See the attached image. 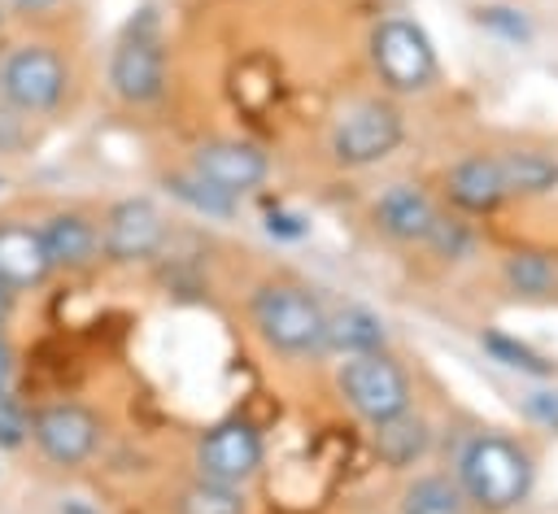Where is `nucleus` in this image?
Returning <instances> with one entry per match:
<instances>
[{
    "label": "nucleus",
    "mask_w": 558,
    "mask_h": 514,
    "mask_svg": "<svg viewBox=\"0 0 558 514\" xmlns=\"http://www.w3.org/2000/svg\"><path fill=\"white\" fill-rule=\"evenodd\" d=\"M506 279L514 292H527V296H545V292H558V266L541 253H514L506 257Z\"/></svg>",
    "instance_id": "obj_22"
},
{
    "label": "nucleus",
    "mask_w": 558,
    "mask_h": 514,
    "mask_svg": "<svg viewBox=\"0 0 558 514\" xmlns=\"http://www.w3.org/2000/svg\"><path fill=\"white\" fill-rule=\"evenodd\" d=\"M57 4H65V0H0V9H9L17 17H39V13H52Z\"/></svg>",
    "instance_id": "obj_28"
},
{
    "label": "nucleus",
    "mask_w": 558,
    "mask_h": 514,
    "mask_svg": "<svg viewBox=\"0 0 558 514\" xmlns=\"http://www.w3.org/2000/svg\"><path fill=\"white\" fill-rule=\"evenodd\" d=\"M26 126H31V118L0 105V152H17L26 144Z\"/></svg>",
    "instance_id": "obj_25"
},
{
    "label": "nucleus",
    "mask_w": 558,
    "mask_h": 514,
    "mask_svg": "<svg viewBox=\"0 0 558 514\" xmlns=\"http://www.w3.org/2000/svg\"><path fill=\"white\" fill-rule=\"evenodd\" d=\"M31 440L44 462L74 470L100 449V418L78 401H48L31 409Z\"/></svg>",
    "instance_id": "obj_9"
},
{
    "label": "nucleus",
    "mask_w": 558,
    "mask_h": 514,
    "mask_svg": "<svg viewBox=\"0 0 558 514\" xmlns=\"http://www.w3.org/2000/svg\"><path fill=\"white\" fill-rule=\"evenodd\" d=\"M532 479H536L532 453L519 440L501 436V431H480L458 453L453 484L462 488L466 505H475L484 514L519 510L527 501V492H532Z\"/></svg>",
    "instance_id": "obj_1"
},
{
    "label": "nucleus",
    "mask_w": 558,
    "mask_h": 514,
    "mask_svg": "<svg viewBox=\"0 0 558 514\" xmlns=\"http://www.w3.org/2000/svg\"><path fill=\"white\" fill-rule=\"evenodd\" d=\"M13 301H17V292H9L4 283H0V327L9 322V314H13Z\"/></svg>",
    "instance_id": "obj_31"
},
{
    "label": "nucleus",
    "mask_w": 558,
    "mask_h": 514,
    "mask_svg": "<svg viewBox=\"0 0 558 514\" xmlns=\"http://www.w3.org/2000/svg\"><path fill=\"white\" fill-rule=\"evenodd\" d=\"M501 13H506V9H480V17H493V22H501ZM506 30H510L514 39H523V35H527V26H523V17H519L514 9H510V17H506Z\"/></svg>",
    "instance_id": "obj_30"
},
{
    "label": "nucleus",
    "mask_w": 558,
    "mask_h": 514,
    "mask_svg": "<svg viewBox=\"0 0 558 514\" xmlns=\"http://www.w3.org/2000/svg\"><path fill=\"white\" fill-rule=\"evenodd\" d=\"M248 318H253V331L262 335V344L283 357H305V353L323 348L327 309L301 283H283V279L262 283L248 301Z\"/></svg>",
    "instance_id": "obj_3"
},
{
    "label": "nucleus",
    "mask_w": 558,
    "mask_h": 514,
    "mask_svg": "<svg viewBox=\"0 0 558 514\" xmlns=\"http://www.w3.org/2000/svg\"><path fill=\"white\" fill-rule=\"evenodd\" d=\"M401 514H466V497L449 475H418L401 492Z\"/></svg>",
    "instance_id": "obj_20"
},
{
    "label": "nucleus",
    "mask_w": 558,
    "mask_h": 514,
    "mask_svg": "<svg viewBox=\"0 0 558 514\" xmlns=\"http://www.w3.org/2000/svg\"><path fill=\"white\" fill-rule=\"evenodd\" d=\"M52 274L44 244H39V227L22 222V218H0V283L9 292H31Z\"/></svg>",
    "instance_id": "obj_13"
},
{
    "label": "nucleus",
    "mask_w": 558,
    "mask_h": 514,
    "mask_svg": "<svg viewBox=\"0 0 558 514\" xmlns=\"http://www.w3.org/2000/svg\"><path fill=\"white\" fill-rule=\"evenodd\" d=\"M480 344H484V348L493 353V362H501L506 370H519V375H549V370H554L536 348H527L523 340H510V335H501V331L480 335Z\"/></svg>",
    "instance_id": "obj_23"
},
{
    "label": "nucleus",
    "mask_w": 558,
    "mask_h": 514,
    "mask_svg": "<svg viewBox=\"0 0 558 514\" xmlns=\"http://www.w3.org/2000/svg\"><path fill=\"white\" fill-rule=\"evenodd\" d=\"M445 187H449V200L458 209H466V213H493L501 200H510L497 157H466V161H458L449 170Z\"/></svg>",
    "instance_id": "obj_15"
},
{
    "label": "nucleus",
    "mask_w": 558,
    "mask_h": 514,
    "mask_svg": "<svg viewBox=\"0 0 558 514\" xmlns=\"http://www.w3.org/2000/svg\"><path fill=\"white\" fill-rule=\"evenodd\" d=\"M401 139H405V122H401L397 105H388V100H357V105H349L331 122L327 148H331L336 166L366 170V166H379L388 152H397Z\"/></svg>",
    "instance_id": "obj_7"
},
{
    "label": "nucleus",
    "mask_w": 558,
    "mask_h": 514,
    "mask_svg": "<svg viewBox=\"0 0 558 514\" xmlns=\"http://www.w3.org/2000/svg\"><path fill=\"white\" fill-rule=\"evenodd\" d=\"M161 183H166V192H170L183 209H192V213H201V218H235V209H240L235 196L218 192L214 183L196 179L192 170H170Z\"/></svg>",
    "instance_id": "obj_19"
},
{
    "label": "nucleus",
    "mask_w": 558,
    "mask_h": 514,
    "mask_svg": "<svg viewBox=\"0 0 558 514\" xmlns=\"http://www.w3.org/2000/svg\"><path fill=\"white\" fill-rule=\"evenodd\" d=\"M26 440H31V409L9 388H0V449H22Z\"/></svg>",
    "instance_id": "obj_24"
},
{
    "label": "nucleus",
    "mask_w": 558,
    "mask_h": 514,
    "mask_svg": "<svg viewBox=\"0 0 558 514\" xmlns=\"http://www.w3.org/2000/svg\"><path fill=\"white\" fill-rule=\"evenodd\" d=\"M371 65L388 91L414 96L436 83V48L432 35L410 17H384L371 30Z\"/></svg>",
    "instance_id": "obj_5"
},
{
    "label": "nucleus",
    "mask_w": 558,
    "mask_h": 514,
    "mask_svg": "<svg viewBox=\"0 0 558 514\" xmlns=\"http://www.w3.org/2000/svg\"><path fill=\"white\" fill-rule=\"evenodd\" d=\"M174 514H248V501H244V488L214 484V479H192L179 492Z\"/></svg>",
    "instance_id": "obj_21"
},
{
    "label": "nucleus",
    "mask_w": 558,
    "mask_h": 514,
    "mask_svg": "<svg viewBox=\"0 0 558 514\" xmlns=\"http://www.w3.org/2000/svg\"><path fill=\"white\" fill-rule=\"evenodd\" d=\"M70 57L48 39H22L0 52V105L22 118L57 113L70 96Z\"/></svg>",
    "instance_id": "obj_2"
},
{
    "label": "nucleus",
    "mask_w": 558,
    "mask_h": 514,
    "mask_svg": "<svg viewBox=\"0 0 558 514\" xmlns=\"http://www.w3.org/2000/svg\"><path fill=\"white\" fill-rule=\"evenodd\" d=\"M527 418L549 427V431H558V392H532L527 396Z\"/></svg>",
    "instance_id": "obj_27"
},
{
    "label": "nucleus",
    "mask_w": 558,
    "mask_h": 514,
    "mask_svg": "<svg viewBox=\"0 0 558 514\" xmlns=\"http://www.w3.org/2000/svg\"><path fill=\"white\" fill-rule=\"evenodd\" d=\"M109 91L122 105H153L166 91V39L153 4L135 9L109 52Z\"/></svg>",
    "instance_id": "obj_4"
},
{
    "label": "nucleus",
    "mask_w": 558,
    "mask_h": 514,
    "mask_svg": "<svg viewBox=\"0 0 558 514\" xmlns=\"http://www.w3.org/2000/svg\"><path fill=\"white\" fill-rule=\"evenodd\" d=\"M39 227V244H44V257L52 270H87L100 261V222L83 209H52Z\"/></svg>",
    "instance_id": "obj_12"
},
{
    "label": "nucleus",
    "mask_w": 558,
    "mask_h": 514,
    "mask_svg": "<svg viewBox=\"0 0 558 514\" xmlns=\"http://www.w3.org/2000/svg\"><path fill=\"white\" fill-rule=\"evenodd\" d=\"M305 231H310V222L301 213H288V209L266 213V235H275V240H301Z\"/></svg>",
    "instance_id": "obj_26"
},
{
    "label": "nucleus",
    "mask_w": 558,
    "mask_h": 514,
    "mask_svg": "<svg viewBox=\"0 0 558 514\" xmlns=\"http://www.w3.org/2000/svg\"><path fill=\"white\" fill-rule=\"evenodd\" d=\"M266 444L257 423L231 414L222 423H214L201 440H196V479H214V484H231L244 488L257 470H262Z\"/></svg>",
    "instance_id": "obj_8"
},
{
    "label": "nucleus",
    "mask_w": 558,
    "mask_h": 514,
    "mask_svg": "<svg viewBox=\"0 0 558 514\" xmlns=\"http://www.w3.org/2000/svg\"><path fill=\"white\" fill-rule=\"evenodd\" d=\"M13 362H17V353H13V344H9V335H4V327H0V388H9Z\"/></svg>",
    "instance_id": "obj_29"
},
{
    "label": "nucleus",
    "mask_w": 558,
    "mask_h": 514,
    "mask_svg": "<svg viewBox=\"0 0 558 514\" xmlns=\"http://www.w3.org/2000/svg\"><path fill=\"white\" fill-rule=\"evenodd\" d=\"M0 187H4V174H0Z\"/></svg>",
    "instance_id": "obj_33"
},
{
    "label": "nucleus",
    "mask_w": 558,
    "mask_h": 514,
    "mask_svg": "<svg viewBox=\"0 0 558 514\" xmlns=\"http://www.w3.org/2000/svg\"><path fill=\"white\" fill-rule=\"evenodd\" d=\"M371 213H375V227H379L384 235L401 240V244H414V240L423 244V240H432V231H436V222H440L436 205H432L418 187H410V183L384 187Z\"/></svg>",
    "instance_id": "obj_14"
},
{
    "label": "nucleus",
    "mask_w": 558,
    "mask_h": 514,
    "mask_svg": "<svg viewBox=\"0 0 558 514\" xmlns=\"http://www.w3.org/2000/svg\"><path fill=\"white\" fill-rule=\"evenodd\" d=\"M384 340H388L384 318H375V314L362 309V305H344V309H331V314H327L323 348H331V353H344V357H353V353H375V348H384Z\"/></svg>",
    "instance_id": "obj_16"
},
{
    "label": "nucleus",
    "mask_w": 558,
    "mask_h": 514,
    "mask_svg": "<svg viewBox=\"0 0 558 514\" xmlns=\"http://www.w3.org/2000/svg\"><path fill=\"white\" fill-rule=\"evenodd\" d=\"M0 22H4V9H0Z\"/></svg>",
    "instance_id": "obj_34"
},
{
    "label": "nucleus",
    "mask_w": 558,
    "mask_h": 514,
    "mask_svg": "<svg viewBox=\"0 0 558 514\" xmlns=\"http://www.w3.org/2000/svg\"><path fill=\"white\" fill-rule=\"evenodd\" d=\"M61 514H96V510H92L87 501H65V505H61Z\"/></svg>",
    "instance_id": "obj_32"
},
{
    "label": "nucleus",
    "mask_w": 558,
    "mask_h": 514,
    "mask_svg": "<svg viewBox=\"0 0 558 514\" xmlns=\"http://www.w3.org/2000/svg\"><path fill=\"white\" fill-rule=\"evenodd\" d=\"M336 388H340L344 405L357 418H366L371 427L410 409V379H405V370L384 348L344 357L340 370H336Z\"/></svg>",
    "instance_id": "obj_6"
},
{
    "label": "nucleus",
    "mask_w": 558,
    "mask_h": 514,
    "mask_svg": "<svg viewBox=\"0 0 558 514\" xmlns=\"http://www.w3.org/2000/svg\"><path fill=\"white\" fill-rule=\"evenodd\" d=\"M187 170L196 179L214 183L218 192H227V196L240 200V196H248V192H257L266 183L270 157L257 144H248V139H205V144L192 148Z\"/></svg>",
    "instance_id": "obj_11"
},
{
    "label": "nucleus",
    "mask_w": 558,
    "mask_h": 514,
    "mask_svg": "<svg viewBox=\"0 0 558 514\" xmlns=\"http://www.w3.org/2000/svg\"><path fill=\"white\" fill-rule=\"evenodd\" d=\"M497 166H501V179H506L510 196H541V192L558 187V161L545 157V152L519 148V152L497 157Z\"/></svg>",
    "instance_id": "obj_18"
},
{
    "label": "nucleus",
    "mask_w": 558,
    "mask_h": 514,
    "mask_svg": "<svg viewBox=\"0 0 558 514\" xmlns=\"http://www.w3.org/2000/svg\"><path fill=\"white\" fill-rule=\"evenodd\" d=\"M166 244V218L148 196H122L100 218V257L113 266H135L157 257Z\"/></svg>",
    "instance_id": "obj_10"
},
{
    "label": "nucleus",
    "mask_w": 558,
    "mask_h": 514,
    "mask_svg": "<svg viewBox=\"0 0 558 514\" xmlns=\"http://www.w3.org/2000/svg\"><path fill=\"white\" fill-rule=\"evenodd\" d=\"M427 440H432V431H427V423L423 418H414L410 409L405 414H397V418H388V423H375V453L388 462V466H414L423 453H427Z\"/></svg>",
    "instance_id": "obj_17"
}]
</instances>
